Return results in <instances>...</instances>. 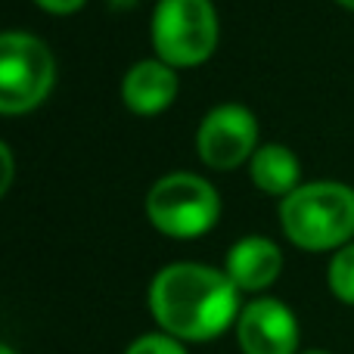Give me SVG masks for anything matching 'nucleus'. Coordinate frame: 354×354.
Returning a JSON list of instances; mask_svg holds the SVG:
<instances>
[{
    "instance_id": "obj_2",
    "label": "nucleus",
    "mask_w": 354,
    "mask_h": 354,
    "mask_svg": "<svg viewBox=\"0 0 354 354\" xmlns=\"http://www.w3.org/2000/svg\"><path fill=\"white\" fill-rule=\"evenodd\" d=\"M283 236L301 252H336L354 243V187L311 180L280 199Z\"/></svg>"
},
{
    "instance_id": "obj_17",
    "label": "nucleus",
    "mask_w": 354,
    "mask_h": 354,
    "mask_svg": "<svg viewBox=\"0 0 354 354\" xmlns=\"http://www.w3.org/2000/svg\"><path fill=\"white\" fill-rule=\"evenodd\" d=\"M299 354H333V351H324V348H308V351H299Z\"/></svg>"
},
{
    "instance_id": "obj_7",
    "label": "nucleus",
    "mask_w": 354,
    "mask_h": 354,
    "mask_svg": "<svg viewBox=\"0 0 354 354\" xmlns=\"http://www.w3.org/2000/svg\"><path fill=\"white\" fill-rule=\"evenodd\" d=\"M233 333L243 354H299L301 345L299 317L274 295H255L245 301Z\"/></svg>"
},
{
    "instance_id": "obj_12",
    "label": "nucleus",
    "mask_w": 354,
    "mask_h": 354,
    "mask_svg": "<svg viewBox=\"0 0 354 354\" xmlns=\"http://www.w3.org/2000/svg\"><path fill=\"white\" fill-rule=\"evenodd\" d=\"M124 354H187V345L171 339L168 333H143L124 348Z\"/></svg>"
},
{
    "instance_id": "obj_5",
    "label": "nucleus",
    "mask_w": 354,
    "mask_h": 354,
    "mask_svg": "<svg viewBox=\"0 0 354 354\" xmlns=\"http://www.w3.org/2000/svg\"><path fill=\"white\" fill-rule=\"evenodd\" d=\"M56 84V59L31 31H0V115L35 112Z\"/></svg>"
},
{
    "instance_id": "obj_3",
    "label": "nucleus",
    "mask_w": 354,
    "mask_h": 354,
    "mask_svg": "<svg viewBox=\"0 0 354 354\" xmlns=\"http://www.w3.org/2000/svg\"><path fill=\"white\" fill-rule=\"evenodd\" d=\"M147 218L168 239H199L221 221V196L212 180L193 171H171L149 187Z\"/></svg>"
},
{
    "instance_id": "obj_14",
    "label": "nucleus",
    "mask_w": 354,
    "mask_h": 354,
    "mask_svg": "<svg viewBox=\"0 0 354 354\" xmlns=\"http://www.w3.org/2000/svg\"><path fill=\"white\" fill-rule=\"evenodd\" d=\"M87 0H35V6H41L44 12H53V16H68V12H78Z\"/></svg>"
},
{
    "instance_id": "obj_13",
    "label": "nucleus",
    "mask_w": 354,
    "mask_h": 354,
    "mask_svg": "<svg viewBox=\"0 0 354 354\" xmlns=\"http://www.w3.org/2000/svg\"><path fill=\"white\" fill-rule=\"evenodd\" d=\"M12 180H16V156H12V149L6 147L3 140H0V199L10 193Z\"/></svg>"
},
{
    "instance_id": "obj_11",
    "label": "nucleus",
    "mask_w": 354,
    "mask_h": 354,
    "mask_svg": "<svg viewBox=\"0 0 354 354\" xmlns=\"http://www.w3.org/2000/svg\"><path fill=\"white\" fill-rule=\"evenodd\" d=\"M326 286L342 305L354 308V243L333 252L326 264Z\"/></svg>"
},
{
    "instance_id": "obj_8",
    "label": "nucleus",
    "mask_w": 354,
    "mask_h": 354,
    "mask_svg": "<svg viewBox=\"0 0 354 354\" xmlns=\"http://www.w3.org/2000/svg\"><path fill=\"white\" fill-rule=\"evenodd\" d=\"M224 274L230 277L239 292L261 295L280 280L283 249L268 236H243L227 249Z\"/></svg>"
},
{
    "instance_id": "obj_10",
    "label": "nucleus",
    "mask_w": 354,
    "mask_h": 354,
    "mask_svg": "<svg viewBox=\"0 0 354 354\" xmlns=\"http://www.w3.org/2000/svg\"><path fill=\"white\" fill-rule=\"evenodd\" d=\"M249 177L261 193L283 199L295 187H301V162L283 143H264L249 159Z\"/></svg>"
},
{
    "instance_id": "obj_15",
    "label": "nucleus",
    "mask_w": 354,
    "mask_h": 354,
    "mask_svg": "<svg viewBox=\"0 0 354 354\" xmlns=\"http://www.w3.org/2000/svg\"><path fill=\"white\" fill-rule=\"evenodd\" d=\"M333 3H339L342 10H354V0H333Z\"/></svg>"
},
{
    "instance_id": "obj_1",
    "label": "nucleus",
    "mask_w": 354,
    "mask_h": 354,
    "mask_svg": "<svg viewBox=\"0 0 354 354\" xmlns=\"http://www.w3.org/2000/svg\"><path fill=\"white\" fill-rule=\"evenodd\" d=\"M239 289L224 268L199 261L165 264L149 283V314L159 333H168L183 345H202L221 339L236 326L243 311Z\"/></svg>"
},
{
    "instance_id": "obj_9",
    "label": "nucleus",
    "mask_w": 354,
    "mask_h": 354,
    "mask_svg": "<svg viewBox=\"0 0 354 354\" xmlns=\"http://www.w3.org/2000/svg\"><path fill=\"white\" fill-rule=\"evenodd\" d=\"M177 68H171L168 62L156 59H140L124 72L122 78V100L134 115H159L177 97Z\"/></svg>"
},
{
    "instance_id": "obj_16",
    "label": "nucleus",
    "mask_w": 354,
    "mask_h": 354,
    "mask_svg": "<svg viewBox=\"0 0 354 354\" xmlns=\"http://www.w3.org/2000/svg\"><path fill=\"white\" fill-rule=\"evenodd\" d=\"M0 354H19L12 345H6V342H0Z\"/></svg>"
},
{
    "instance_id": "obj_6",
    "label": "nucleus",
    "mask_w": 354,
    "mask_h": 354,
    "mask_svg": "<svg viewBox=\"0 0 354 354\" xmlns=\"http://www.w3.org/2000/svg\"><path fill=\"white\" fill-rule=\"evenodd\" d=\"M258 149V118L243 103H221L196 128V153L214 171L245 165Z\"/></svg>"
},
{
    "instance_id": "obj_4",
    "label": "nucleus",
    "mask_w": 354,
    "mask_h": 354,
    "mask_svg": "<svg viewBox=\"0 0 354 354\" xmlns=\"http://www.w3.org/2000/svg\"><path fill=\"white\" fill-rule=\"evenodd\" d=\"M153 50L171 68H193L214 56L221 22L212 0H159L149 22Z\"/></svg>"
}]
</instances>
